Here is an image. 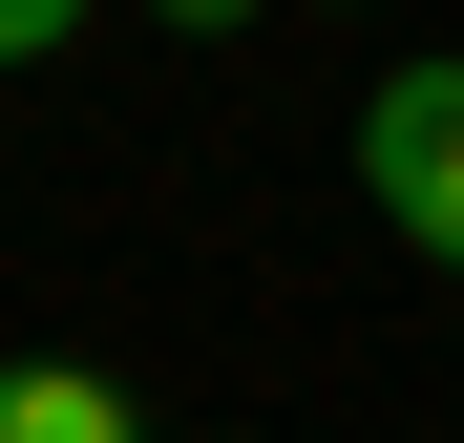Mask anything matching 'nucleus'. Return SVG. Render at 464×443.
<instances>
[{
	"instance_id": "1",
	"label": "nucleus",
	"mask_w": 464,
	"mask_h": 443,
	"mask_svg": "<svg viewBox=\"0 0 464 443\" xmlns=\"http://www.w3.org/2000/svg\"><path fill=\"white\" fill-rule=\"evenodd\" d=\"M359 211L422 274H464V63H401V85L359 106Z\"/></svg>"
},
{
	"instance_id": "2",
	"label": "nucleus",
	"mask_w": 464,
	"mask_h": 443,
	"mask_svg": "<svg viewBox=\"0 0 464 443\" xmlns=\"http://www.w3.org/2000/svg\"><path fill=\"white\" fill-rule=\"evenodd\" d=\"M0 443H148L127 380H85V359H0Z\"/></svg>"
},
{
	"instance_id": "3",
	"label": "nucleus",
	"mask_w": 464,
	"mask_h": 443,
	"mask_svg": "<svg viewBox=\"0 0 464 443\" xmlns=\"http://www.w3.org/2000/svg\"><path fill=\"white\" fill-rule=\"evenodd\" d=\"M148 22H169V43H232V22H275V0H148Z\"/></svg>"
},
{
	"instance_id": "4",
	"label": "nucleus",
	"mask_w": 464,
	"mask_h": 443,
	"mask_svg": "<svg viewBox=\"0 0 464 443\" xmlns=\"http://www.w3.org/2000/svg\"><path fill=\"white\" fill-rule=\"evenodd\" d=\"M63 22H85V0H0V63H43V43H63Z\"/></svg>"
},
{
	"instance_id": "5",
	"label": "nucleus",
	"mask_w": 464,
	"mask_h": 443,
	"mask_svg": "<svg viewBox=\"0 0 464 443\" xmlns=\"http://www.w3.org/2000/svg\"><path fill=\"white\" fill-rule=\"evenodd\" d=\"M211 443H254V422H211Z\"/></svg>"
}]
</instances>
